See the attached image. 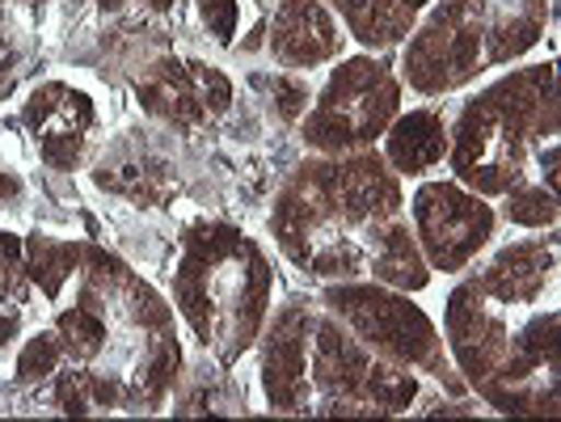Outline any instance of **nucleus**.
Masks as SVG:
<instances>
[{"instance_id":"obj_1","label":"nucleus","mask_w":561,"mask_h":422,"mask_svg":"<svg viewBox=\"0 0 561 422\" xmlns=\"http://www.w3.org/2000/svg\"><path fill=\"white\" fill-rule=\"evenodd\" d=\"M26 271L47 300L64 367L43 401L59 414H157L182 380L173 305L93 241L26 237Z\"/></svg>"},{"instance_id":"obj_2","label":"nucleus","mask_w":561,"mask_h":422,"mask_svg":"<svg viewBox=\"0 0 561 422\" xmlns=\"http://www.w3.org/2000/svg\"><path fill=\"white\" fill-rule=\"evenodd\" d=\"M271 232L283 258L317 283L371 280L397 292H422L431 283L401 178L376 148L291 169L271 207Z\"/></svg>"},{"instance_id":"obj_3","label":"nucleus","mask_w":561,"mask_h":422,"mask_svg":"<svg viewBox=\"0 0 561 422\" xmlns=\"http://www.w3.org/2000/svg\"><path fill=\"white\" fill-rule=\"evenodd\" d=\"M451 360L499 414H558V232L499 250L444 309Z\"/></svg>"},{"instance_id":"obj_4","label":"nucleus","mask_w":561,"mask_h":422,"mask_svg":"<svg viewBox=\"0 0 561 422\" xmlns=\"http://www.w3.org/2000/svg\"><path fill=\"white\" fill-rule=\"evenodd\" d=\"M173 309L220 367L241 364L257 346L275 305V266L250 232L195 225L173 253Z\"/></svg>"},{"instance_id":"obj_5","label":"nucleus","mask_w":561,"mask_h":422,"mask_svg":"<svg viewBox=\"0 0 561 422\" xmlns=\"http://www.w3.org/2000/svg\"><path fill=\"white\" fill-rule=\"evenodd\" d=\"M448 161L456 182L481 198H503L515 191L519 182H528L533 166L540 178H549L558 169L553 64L519 68L469 98L456 132H448Z\"/></svg>"},{"instance_id":"obj_6","label":"nucleus","mask_w":561,"mask_h":422,"mask_svg":"<svg viewBox=\"0 0 561 422\" xmlns=\"http://www.w3.org/2000/svg\"><path fill=\"white\" fill-rule=\"evenodd\" d=\"M549 22V0H431L410 30L401 84L422 98L465 89L481 72L533 52Z\"/></svg>"},{"instance_id":"obj_7","label":"nucleus","mask_w":561,"mask_h":422,"mask_svg":"<svg viewBox=\"0 0 561 422\" xmlns=\"http://www.w3.org/2000/svg\"><path fill=\"white\" fill-rule=\"evenodd\" d=\"M419 394V372L389 364L334 312L309 300L291 414H405Z\"/></svg>"},{"instance_id":"obj_8","label":"nucleus","mask_w":561,"mask_h":422,"mask_svg":"<svg viewBox=\"0 0 561 422\" xmlns=\"http://www.w3.org/2000/svg\"><path fill=\"white\" fill-rule=\"evenodd\" d=\"M317 305L334 312L351 334L367 342L376 355H385L389 364L410 367V372L431 376V380H444V389H451V397H465V380L451 376L448 367L444 334L410 300V292H397V287L371 280H346L325 283Z\"/></svg>"},{"instance_id":"obj_9","label":"nucleus","mask_w":561,"mask_h":422,"mask_svg":"<svg viewBox=\"0 0 561 422\" xmlns=\"http://www.w3.org/2000/svg\"><path fill=\"white\" fill-rule=\"evenodd\" d=\"M401 114V77L376 52L337 59L330 81L300 118V140L321 157L371 148Z\"/></svg>"},{"instance_id":"obj_10","label":"nucleus","mask_w":561,"mask_h":422,"mask_svg":"<svg viewBox=\"0 0 561 422\" xmlns=\"http://www.w3.org/2000/svg\"><path fill=\"white\" fill-rule=\"evenodd\" d=\"M410 228L431 275H460L490 246L499 212L460 182H422L410 198Z\"/></svg>"},{"instance_id":"obj_11","label":"nucleus","mask_w":561,"mask_h":422,"mask_svg":"<svg viewBox=\"0 0 561 422\" xmlns=\"http://www.w3.org/2000/svg\"><path fill=\"white\" fill-rule=\"evenodd\" d=\"M131 89H136V102L144 114H152L157 123L178 127V132L207 127L211 118L228 114L237 102V89H232V77L225 68H216L207 59L173 56V52L148 59L131 77Z\"/></svg>"},{"instance_id":"obj_12","label":"nucleus","mask_w":561,"mask_h":422,"mask_svg":"<svg viewBox=\"0 0 561 422\" xmlns=\"http://www.w3.org/2000/svg\"><path fill=\"white\" fill-rule=\"evenodd\" d=\"M22 127L43 166L56 173H72L89 157V144L102 127V111L77 84L43 81L30 89L26 106H22Z\"/></svg>"},{"instance_id":"obj_13","label":"nucleus","mask_w":561,"mask_h":422,"mask_svg":"<svg viewBox=\"0 0 561 422\" xmlns=\"http://www.w3.org/2000/svg\"><path fill=\"white\" fill-rule=\"evenodd\" d=\"M266 52L283 72H312L342 59L346 34L325 0H279L266 22Z\"/></svg>"},{"instance_id":"obj_14","label":"nucleus","mask_w":561,"mask_h":422,"mask_svg":"<svg viewBox=\"0 0 561 422\" xmlns=\"http://www.w3.org/2000/svg\"><path fill=\"white\" fill-rule=\"evenodd\" d=\"M93 182L102 191H111V195L140 203V207H157L173 191V166L152 144L131 132L127 140L111 144L102 152V161L93 166Z\"/></svg>"},{"instance_id":"obj_15","label":"nucleus","mask_w":561,"mask_h":422,"mask_svg":"<svg viewBox=\"0 0 561 422\" xmlns=\"http://www.w3.org/2000/svg\"><path fill=\"white\" fill-rule=\"evenodd\" d=\"M380 140H385L380 157L397 178H426L448 157V123L435 106H419V111L397 114Z\"/></svg>"},{"instance_id":"obj_16","label":"nucleus","mask_w":561,"mask_h":422,"mask_svg":"<svg viewBox=\"0 0 561 422\" xmlns=\"http://www.w3.org/2000/svg\"><path fill=\"white\" fill-rule=\"evenodd\" d=\"M342 13L346 34L367 52H389L410 30L419 26L422 9L431 0H325Z\"/></svg>"},{"instance_id":"obj_17","label":"nucleus","mask_w":561,"mask_h":422,"mask_svg":"<svg viewBox=\"0 0 561 422\" xmlns=\"http://www.w3.org/2000/svg\"><path fill=\"white\" fill-rule=\"evenodd\" d=\"M34 283L26 271V237L0 228V360L13 355V346L30 330Z\"/></svg>"},{"instance_id":"obj_18","label":"nucleus","mask_w":561,"mask_h":422,"mask_svg":"<svg viewBox=\"0 0 561 422\" xmlns=\"http://www.w3.org/2000/svg\"><path fill=\"white\" fill-rule=\"evenodd\" d=\"M195 376H186L182 389H173V406L178 414H245V394H237L228 367H191Z\"/></svg>"},{"instance_id":"obj_19","label":"nucleus","mask_w":561,"mask_h":422,"mask_svg":"<svg viewBox=\"0 0 561 422\" xmlns=\"http://www.w3.org/2000/svg\"><path fill=\"white\" fill-rule=\"evenodd\" d=\"M198 4V18H203V30L211 34V43L216 47H237L241 38V30H250V38H245V52H257V47H266V26H245L250 22V4L253 0H195Z\"/></svg>"},{"instance_id":"obj_20","label":"nucleus","mask_w":561,"mask_h":422,"mask_svg":"<svg viewBox=\"0 0 561 422\" xmlns=\"http://www.w3.org/2000/svg\"><path fill=\"white\" fill-rule=\"evenodd\" d=\"M503 220L515 228H553L558 225V191L540 182H519L503 195Z\"/></svg>"},{"instance_id":"obj_21","label":"nucleus","mask_w":561,"mask_h":422,"mask_svg":"<svg viewBox=\"0 0 561 422\" xmlns=\"http://www.w3.org/2000/svg\"><path fill=\"white\" fill-rule=\"evenodd\" d=\"M30 59V38L26 26L18 22V13L9 4H0V98L13 89V81L22 77Z\"/></svg>"},{"instance_id":"obj_22","label":"nucleus","mask_w":561,"mask_h":422,"mask_svg":"<svg viewBox=\"0 0 561 422\" xmlns=\"http://www.w3.org/2000/svg\"><path fill=\"white\" fill-rule=\"evenodd\" d=\"M253 84L271 93V106H275V114H279L283 123H300L305 111H309L312 89L300 72H271V77H253Z\"/></svg>"},{"instance_id":"obj_23","label":"nucleus","mask_w":561,"mask_h":422,"mask_svg":"<svg viewBox=\"0 0 561 422\" xmlns=\"http://www.w3.org/2000/svg\"><path fill=\"white\" fill-rule=\"evenodd\" d=\"M22 195H26V182H22L13 169L0 166V207H4V203H18Z\"/></svg>"},{"instance_id":"obj_24","label":"nucleus","mask_w":561,"mask_h":422,"mask_svg":"<svg viewBox=\"0 0 561 422\" xmlns=\"http://www.w3.org/2000/svg\"><path fill=\"white\" fill-rule=\"evenodd\" d=\"M0 4H18V0H0Z\"/></svg>"}]
</instances>
